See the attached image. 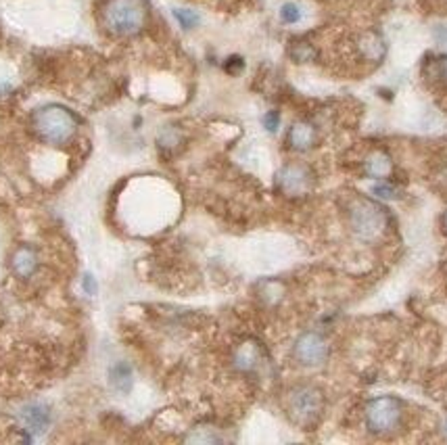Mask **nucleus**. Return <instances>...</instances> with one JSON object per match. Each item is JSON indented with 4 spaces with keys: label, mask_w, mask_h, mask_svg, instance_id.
Here are the masks:
<instances>
[{
    "label": "nucleus",
    "mask_w": 447,
    "mask_h": 445,
    "mask_svg": "<svg viewBox=\"0 0 447 445\" xmlns=\"http://www.w3.org/2000/svg\"><path fill=\"white\" fill-rule=\"evenodd\" d=\"M32 128L42 142L63 146L76 136L78 117L61 105H46L32 115Z\"/></svg>",
    "instance_id": "f257e3e1"
},
{
    "label": "nucleus",
    "mask_w": 447,
    "mask_h": 445,
    "mask_svg": "<svg viewBox=\"0 0 447 445\" xmlns=\"http://www.w3.org/2000/svg\"><path fill=\"white\" fill-rule=\"evenodd\" d=\"M148 17L144 0H107L101 9V21L107 32L115 36L138 34Z\"/></svg>",
    "instance_id": "f03ea898"
},
{
    "label": "nucleus",
    "mask_w": 447,
    "mask_h": 445,
    "mask_svg": "<svg viewBox=\"0 0 447 445\" xmlns=\"http://www.w3.org/2000/svg\"><path fill=\"white\" fill-rule=\"evenodd\" d=\"M349 221L353 233L359 239L372 241L387 228V213L377 203H372L368 199H357L349 209Z\"/></svg>",
    "instance_id": "7ed1b4c3"
},
{
    "label": "nucleus",
    "mask_w": 447,
    "mask_h": 445,
    "mask_svg": "<svg viewBox=\"0 0 447 445\" xmlns=\"http://www.w3.org/2000/svg\"><path fill=\"white\" fill-rule=\"evenodd\" d=\"M286 408L290 418L297 424L310 426L320 418L324 408V397L316 387H297L295 391H290Z\"/></svg>",
    "instance_id": "20e7f679"
},
{
    "label": "nucleus",
    "mask_w": 447,
    "mask_h": 445,
    "mask_svg": "<svg viewBox=\"0 0 447 445\" xmlns=\"http://www.w3.org/2000/svg\"><path fill=\"white\" fill-rule=\"evenodd\" d=\"M401 404L395 397H377L366 408V424L372 433L387 435L401 424Z\"/></svg>",
    "instance_id": "39448f33"
},
{
    "label": "nucleus",
    "mask_w": 447,
    "mask_h": 445,
    "mask_svg": "<svg viewBox=\"0 0 447 445\" xmlns=\"http://www.w3.org/2000/svg\"><path fill=\"white\" fill-rule=\"evenodd\" d=\"M328 345L316 333H306L295 343V357L306 366H318L326 359Z\"/></svg>",
    "instance_id": "423d86ee"
},
{
    "label": "nucleus",
    "mask_w": 447,
    "mask_h": 445,
    "mask_svg": "<svg viewBox=\"0 0 447 445\" xmlns=\"http://www.w3.org/2000/svg\"><path fill=\"white\" fill-rule=\"evenodd\" d=\"M278 184L284 192L288 195H301L310 188L312 184V174L306 166L299 164H292L280 170L278 174Z\"/></svg>",
    "instance_id": "0eeeda50"
},
{
    "label": "nucleus",
    "mask_w": 447,
    "mask_h": 445,
    "mask_svg": "<svg viewBox=\"0 0 447 445\" xmlns=\"http://www.w3.org/2000/svg\"><path fill=\"white\" fill-rule=\"evenodd\" d=\"M21 420L32 433H44L50 422V412L42 404H30L21 410Z\"/></svg>",
    "instance_id": "6e6552de"
},
{
    "label": "nucleus",
    "mask_w": 447,
    "mask_h": 445,
    "mask_svg": "<svg viewBox=\"0 0 447 445\" xmlns=\"http://www.w3.org/2000/svg\"><path fill=\"white\" fill-rule=\"evenodd\" d=\"M316 142V130L308 121H297L292 123L288 132V144L295 151H308V148Z\"/></svg>",
    "instance_id": "1a4fd4ad"
},
{
    "label": "nucleus",
    "mask_w": 447,
    "mask_h": 445,
    "mask_svg": "<svg viewBox=\"0 0 447 445\" xmlns=\"http://www.w3.org/2000/svg\"><path fill=\"white\" fill-rule=\"evenodd\" d=\"M13 272L19 276V278H30L36 268H38V255L32 247H19L13 255Z\"/></svg>",
    "instance_id": "9d476101"
},
{
    "label": "nucleus",
    "mask_w": 447,
    "mask_h": 445,
    "mask_svg": "<svg viewBox=\"0 0 447 445\" xmlns=\"http://www.w3.org/2000/svg\"><path fill=\"white\" fill-rule=\"evenodd\" d=\"M393 166H391V159L383 153V151H377L372 153L366 164H364V172L372 178H387L391 174Z\"/></svg>",
    "instance_id": "9b49d317"
},
{
    "label": "nucleus",
    "mask_w": 447,
    "mask_h": 445,
    "mask_svg": "<svg viewBox=\"0 0 447 445\" xmlns=\"http://www.w3.org/2000/svg\"><path fill=\"white\" fill-rule=\"evenodd\" d=\"M111 385L119 393H128L132 389V370L128 364H117L111 370Z\"/></svg>",
    "instance_id": "f8f14e48"
},
{
    "label": "nucleus",
    "mask_w": 447,
    "mask_h": 445,
    "mask_svg": "<svg viewBox=\"0 0 447 445\" xmlns=\"http://www.w3.org/2000/svg\"><path fill=\"white\" fill-rule=\"evenodd\" d=\"M255 359H257V349H255V345H251V343L243 345V347L239 349V353H237V366H241V368H245V370L253 368V366H255Z\"/></svg>",
    "instance_id": "ddd939ff"
},
{
    "label": "nucleus",
    "mask_w": 447,
    "mask_h": 445,
    "mask_svg": "<svg viewBox=\"0 0 447 445\" xmlns=\"http://www.w3.org/2000/svg\"><path fill=\"white\" fill-rule=\"evenodd\" d=\"M290 57H292L295 61H299V63H308V61L314 59V50H312V46L306 44V42H295L292 48H290Z\"/></svg>",
    "instance_id": "4468645a"
},
{
    "label": "nucleus",
    "mask_w": 447,
    "mask_h": 445,
    "mask_svg": "<svg viewBox=\"0 0 447 445\" xmlns=\"http://www.w3.org/2000/svg\"><path fill=\"white\" fill-rule=\"evenodd\" d=\"M174 17L178 19V23L184 30H192L199 23V15L195 11H188V9H174Z\"/></svg>",
    "instance_id": "2eb2a0df"
},
{
    "label": "nucleus",
    "mask_w": 447,
    "mask_h": 445,
    "mask_svg": "<svg viewBox=\"0 0 447 445\" xmlns=\"http://www.w3.org/2000/svg\"><path fill=\"white\" fill-rule=\"evenodd\" d=\"M280 17H282L284 23H297V21L301 19V9L297 7L295 3H286L280 9Z\"/></svg>",
    "instance_id": "dca6fc26"
},
{
    "label": "nucleus",
    "mask_w": 447,
    "mask_h": 445,
    "mask_svg": "<svg viewBox=\"0 0 447 445\" xmlns=\"http://www.w3.org/2000/svg\"><path fill=\"white\" fill-rule=\"evenodd\" d=\"M372 190H375L377 197H383V199H393V197L397 195V190H395L391 184H377Z\"/></svg>",
    "instance_id": "f3484780"
},
{
    "label": "nucleus",
    "mask_w": 447,
    "mask_h": 445,
    "mask_svg": "<svg viewBox=\"0 0 447 445\" xmlns=\"http://www.w3.org/2000/svg\"><path fill=\"white\" fill-rule=\"evenodd\" d=\"M278 123H280V115H278L276 111L266 113V117H264V126H266L270 132H276V130H278Z\"/></svg>",
    "instance_id": "a211bd4d"
},
{
    "label": "nucleus",
    "mask_w": 447,
    "mask_h": 445,
    "mask_svg": "<svg viewBox=\"0 0 447 445\" xmlns=\"http://www.w3.org/2000/svg\"><path fill=\"white\" fill-rule=\"evenodd\" d=\"M82 286L88 295H95L97 293V282H95V276L92 274H86L84 280H82Z\"/></svg>",
    "instance_id": "6ab92c4d"
},
{
    "label": "nucleus",
    "mask_w": 447,
    "mask_h": 445,
    "mask_svg": "<svg viewBox=\"0 0 447 445\" xmlns=\"http://www.w3.org/2000/svg\"><path fill=\"white\" fill-rule=\"evenodd\" d=\"M435 67H437L439 78L447 82V57H441V59L437 61V65H435Z\"/></svg>",
    "instance_id": "aec40b11"
},
{
    "label": "nucleus",
    "mask_w": 447,
    "mask_h": 445,
    "mask_svg": "<svg viewBox=\"0 0 447 445\" xmlns=\"http://www.w3.org/2000/svg\"><path fill=\"white\" fill-rule=\"evenodd\" d=\"M445 226H447V215H445Z\"/></svg>",
    "instance_id": "412c9836"
}]
</instances>
